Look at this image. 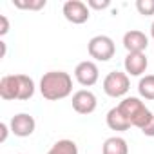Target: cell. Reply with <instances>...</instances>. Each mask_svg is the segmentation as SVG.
Segmentation results:
<instances>
[{
    "instance_id": "1",
    "label": "cell",
    "mask_w": 154,
    "mask_h": 154,
    "mask_svg": "<svg viewBox=\"0 0 154 154\" xmlns=\"http://www.w3.org/2000/svg\"><path fill=\"white\" fill-rule=\"evenodd\" d=\"M40 93L49 102H58L72 93V78L65 71H49L40 80Z\"/></svg>"
},
{
    "instance_id": "2",
    "label": "cell",
    "mask_w": 154,
    "mask_h": 154,
    "mask_svg": "<svg viewBox=\"0 0 154 154\" xmlns=\"http://www.w3.org/2000/svg\"><path fill=\"white\" fill-rule=\"evenodd\" d=\"M35 94V82L27 74H6L0 80L2 100H29Z\"/></svg>"
},
{
    "instance_id": "3",
    "label": "cell",
    "mask_w": 154,
    "mask_h": 154,
    "mask_svg": "<svg viewBox=\"0 0 154 154\" xmlns=\"http://www.w3.org/2000/svg\"><path fill=\"white\" fill-rule=\"evenodd\" d=\"M118 109H120L122 114L129 120V123H131L132 127H138L140 131L154 118L152 112L145 107V103H143L140 98H136V96H127V98H123V100L120 102Z\"/></svg>"
},
{
    "instance_id": "4",
    "label": "cell",
    "mask_w": 154,
    "mask_h": 154,
    "mask_svg": "<svg viewBox=\"0 0 154 154\" xmlns=\"http://www.w3.org/2000/svg\"><path fill=\"white\" fill-rule=\"evenodd\" d=\"M87 51H89V56L98 60V62H109L114 53H116V47H114V40L107 35H96L89 40L87 44Z\"/></svg>"
},
{
    "instance_id": "5",
    "label": "cell",
    "mask_w": 154,
    "mask_h": 154,
    "mask_svg": "<svg viewBox=\"0 0 154 154\" xmlns=\"http://www.w3.org/2000/svg\"><path fill=\"white\" fill-rule=\"evenodd\" d=\"M129 89H131V80L127 72L111 71L103 78V91L111 98H122L129 93Z\"/></svg>"
},
{
    "instance_id": "6",
    "label": "cell",
    "mask_w": 154,
    "mask_h": 154,
    "mask_svg": "<svg viewBox=\"0 0 154 154\" xmlns=\"http://www.w3.org/2000/svg\"><path fill=\"white\" fill-rule=\"evenodd\" d=\"M62 13L65 17L67 22L71 24H85L91 17V11H89V6L85 2H82V0H67V2L63 4L62 8Z\"/></svg>"
},
{
    "instance_id": "7",
    "label": "cell",
    "mask_w": 154,
    "mask_h": 154,
    "mask_svg": "<svg viewBox=\"0 0 154 154\" xmlns=\"http://www.w3.org/2000/svg\"><path fill=\"white\" fill-rule=\"evenodd\" d=\"M74 78L80 85L84 87H91L98 82L100 78V71H98V65L93 62V60H84L76 65L74 69Z\"/></svg>"
},
{
    "instance_id": "8",
    "label": "cell",
    "mask_w": 154,
    "mask_h": 154,
    "mask_svg": "<svg viewBox=\"0 0 154 154\" xmlns=\"http://www.w3.org/2000/svg\"><path fill=\"white\" fill-rule=\"evenodd\" d=\"M98 100L93 91L89 89H80L72 94V109L78 114H91L96 111Z\"/></svg>"
},
{
    "instance_id": "9",
    "label": "cell",
    "mask_w": 154,
    "mask_h": 154,
    "mask_svg": "<svg viewBox=\"0 0 154 154\" xmlns=\"http://www.w3.org/2000/svg\"><path fill=\"white\" fill-rule=\"evenodd\" d=\"M35 127H36V122H35V118H33L31 114H27V112H18V114H15V116L11 118V122H9L11 132H13L15 136H18V138H27V136H31V134L35 132Z\"/></svg>"
},
{
    "instance_id": "10",
    "label": "cell",
    "mask_w": 154,
    "mask_h": 154,
    "mask_svg": "<svg viewBox=\"0 0 154 154\" xmlns=\"http://www.w3.org/2000/svg\"><path fill=\"white\" fill-rule=\"evenodd\" d=\"M123 67H125L127 74L141 76L149 67V60H147L145 53H127V56L123 60Z\"/></svg>"
},
{
    "instance_id": "11",
    "label": "cell",
    "mask_w": 154,
    "mask_h": 154,
    "mask_svg": "<svg viewBox=\"0 0 154 154\" xmlns=\"http://www.w3.org/2000/svg\"><path fill=\"white\" fill-rule=\"evenodd\" d=\"M147 45H149V38L145 36V33L138 29H131L123 35V47L127 49V53H143Z\"/></svg>"
},
{
    "instance_id": "12",
    "label": "cell",
    "mask_w": 154,
    "mask_h": 154,
    "mask_svg": "<svg viewBox=\"0 0 154 154\" xmlns=\"http://www.w3.org/2000/svg\"><path fill=\"white\" fill-rule=\"evenodd\" d=\"M105 122H107V125H109V129H112V131H118V132H123V131H129L132 125L129 123V120L122 114V111L118 109V105L116 107H112L109 112H107V116H105Z\"/></svg>"
},
{
    "instance_id": "13",
    "label": "cell",
    "mask_w": 154,
    "mask_h": 154,
    "mask_svg": "<svg viewBox=\"0 0 154 154\" xmlns=\"http://www.w3.org/2000/svg\"><path fill=\"white\" fill-rule=\"evenodd\" d=\"M102 154H129V145L120 136H111L102 145Z\"/></svg>"
},
{
    "instance_id": "14",
    "label": "cell",
    "mask_w": 154,
    "mask_h": 154,
    "mask_svg": "<svg viewBox=\"0 0 154 154\" xmlns=\"http://www.w3.org/2000/svg\"><path fill=\"white\" fill-rule=\"evenodd\" d=\"M138 93L145 100H154V74H145L138 82Z\"/></svg>"
},
{
    "instance_id": "15",
    "label": "cell",
    "mask_w": 154,
    "mask_h": 154,
    "mask_svg": "<svg viewBox=\"0 0 154 154\" xmlns=\"http://www.w3.org/2000/svg\"><path fill=\"white\" fill-rule=\"evenodd\" d=\"M47 154H78V145L72 140H58Z\"/></svg>"
},
{
    "instance_id": "16",
    "label": "cell",
    "mask_w": 154,
    "mask_h": 154,
    "mask_svg": "<svg viewBox=\"0 0 154 154\" xmlns=\"http://www.w3.org/2000/svg\"><path fill=\"white\" fill-rule=\"evenodd\" d=\"M45 0H13V6L18 9H29V11H38L45 8Z\"/></svg>"
},
{
    "instance_id": "17",
    "label": "cell",
    "mask_w": 154,
    "mask_h": 154,
    "mask_svg": "<svg viewBox=\"0 0 154 154\" xmlns=\"http://www.w3.org/2000/svg\"><path fill=\"white\" fill-rule=\"evenodd\" d=\"M136 9L143 17L154 15V0H136Z\"/></svg>"
},
{
    "instance_id": "18",
    "label": "cell",
    "mask_w": 154,
    "mask_h": 154,
    "mask_svg": "<svg viewBox=\"0 0 154 154\" xmlns=\"http://www.w3.org/2000/svg\"><path fill=\"white\" fill-rule=\"evenodd\" d=\"M87 6L91 9H107L111 6L109 0H87Z\"/></svg>"
},
{
    "instance_id": "19",
    "label": "cell",
    "mask_w": 154,
    "mask_h": 154,
    "mask_svg": "<svg viewBox=\"0 0 154 154\" xmlns=\"http://www.w3.org/2000/svg\"><path fill=\"white\" fill-rule=\"evenodd\" d=\"M8 31H9V20H8V17L6 15H0V35H8Z\"/></svg>"
},
{
    "instance_id": "20",
    "label": "cell",
    "mask_w": 154,
    "mask_h": 154,
    "mask_svg": "<svg viewBox=\"0 0 154 154\" xmlns=\"http://www.w3.org/2000/svg\"><path fill=\"white\" fill-rule=\"evenodd\" d=\"M141 132H143L145 136H150V138L154 136V118H152V120H150V122L143 127V129H141Z\"/></svg>"
},
{
    "instance_id": "21",
    "label": "cell",
    "mask_w": 154,
    "mask_h": 154,
    "mask_svg": "<svg viewBox=\"0 0 154 154\" xmlns=\"http://www.w3.org/2000/svg\"><path fill=\"white\" fill-rule=\"evenodd\" d=\"M9 131H11V129L8 127V123H0V132H2V134H0V141H2V143L8 140V134H9Z\"/></svg>"
},
{
    "instance_id": "22",
    "label": "cell",
    "mask_w": 154,
    "mask_h": 154,
    "mask_svg": "<svg viewBox=\"0 0 154 154\" xmlns=\"http://www.w3.org/2000/svg\"><path fill=\"white\" fill-rule=\"evenodd\" d=\"M150 35H152V38H154V22H152V26H150Z\"/></svg>"
}]
</instances>
